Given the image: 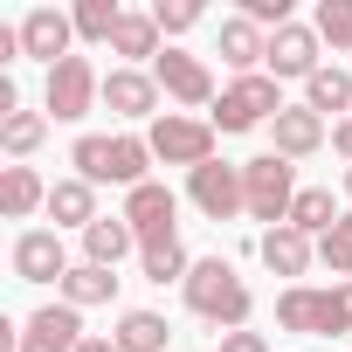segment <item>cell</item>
<instances>
[{"mask_svg":"<svg viewBox=\"0 0 352 352\" xmlns=\"http://www.w3.org/2000/svg\"><path fill=\"white\" fill-rule=\"evenodd\" d=\"M318 42H331V49H352V0H318Z\"/></svg>","mask_w":352,"mask_h":352,"instance_id":"obj_32","label":"cell"},{"mask_svg":"<svg viewBox=\"0 0 352 352\" xmlns=\"http://www.w3.org/2000/svg\"><path fill=\"white\" fill-rule=\"evenodd\" d=\"M118 21H124L118 0H83V8H76V35H83V42H111Z\"/></svg>","mask_w":352,"mask_h":352,"instance_id":"obj_30","label":"cell"},{"mask_svg":"<svg viewBox=\"0 0 352 352\" xmlns=\"http://www.w3.org/2000/svg\"><path fill=\"white\" fill-rule=\"evenodd\" d=\"M270 138H276V159H311L331 131H324V118L311 104H283V118L270 124Z\"/></svg>","mask_w":352,"mask_h":352,"instance_id":"obj_14","label":"cell"},{"mask_svg":"<svg viewBox=\"0 0 352 352\" xmlns=\"http://www.w3.org/2000/svg\"><path fill=\"white\" fill-rule=\"evenodd\" d=\"M173 214H180V201H173L159 180H145V187H131V194H124V221H131L138 249H152V242H173Z\"/></svg>","mask_w":352,"mask_h":352,"instance_id":"obj_11","label":"cell"},{"mask_svg":"<svg viewBox=\"0 0 352 352\" xmlns=\"http://www.w3.org/2000/svg\"><path fill=\"white\" fill-rule=\"evenodd\" d=\"M111 297H118V270L76 263V270L63 276V304H76V311H90V304H111Z\"/></svg>","mask_w":352,"mask_h":352,"instance_id":"obj_21","label":"cell"},{"mask_svg":"<svg viewBox=\"0 0 352 352\" xmlns=\"http://www.w3.org/2000/svg\"><path fill=\"white\" fill-rule=\"evenodd\" d=\"M166 338H173V324L159 311H124L118 318V352H166Z\"/></svg>","mask_w":352,"mask_h":352,"instance_id":"obj_22","label":"cell"},{"mask_svg":"<svg viewBox=\"0 0 352 352\" xmlns=\"http://www.w3.org/2000/svg\"><path fill=\"white\" fill-rule=\"evenodd\" d=\"M69 42H76V14H63V8H28L21 14V49L35 56V63H63L69 56Z\"/></svg>","mask_w":352,"mask_h":352,"instance_id":"obj_12","label":"cell"},{"mask_svg":"<svg viewBox=\"0 0 352 352\" xmlns=\"http://www.w3.org/2000/svg\"><path fill=\"white\" fill-rule=\"evenodd\" d=\"M214 124L208 118H187V111H166V118H152V131H145V145H152V159H166V166H208L214 159Z\"/></svg>","mask_w":352,"mask_h":352,"instance_id":"obj_5","label":"cell"},{"mask_svg":"<svg viewBox=\"0 0 352 352\" xmlns=\"http://www.w3.org/2000/svg\"><path fill=\"white\" fill-rule=\"evenodd\" d=\"M138 263H145V283H187V276H194V263H187L180 235H173V242H152V249H138Z\"/></svg>","mask_w":352,"mask_h":352,"instance_id":"obj_26","label":"cell"},{"mask_svg":"<svg viewBox=\"0 0 352 352\" xmlns=\"http://www.w3.org/2000/svg\"><path fill=\"white\" fill-rule=\"evenodd\" d=\"M76 345H83V311L76 304H42L14 331V352H76Z\"/></svg>","mask_w":352,"mask_h":352,"instance_id":"obj_8","label":"cell"},{"mask_svg":"<svg viewBox=\"0 0 352 352\" xmlns=\"http://www.w3.org/2000/svg\"><path fill=\"white\" fill-rule=\"evenodd\" d=\"M35 208H49V187L35 166H0V214L8 221H28Z\"/></svg>","mask_w":352,"mask_h":352,"instance_id":"obj_19","label":"cell"},{"mask_svg":"<svg viewBox=\"0 0 352 352\" xmlns=\"http://www.w3.org/2000/svg\"><path fill=\"white\" fill-rule=\"evenodd\" d=\"M76 263H69V249H63V228H28L21 242H14V276L21 283H63Z\"/></svg>","mask_w":352,"mask_h":352,"instance_id":"obj_9","label":"cell"},{"mask_svg":"<svg viewBox=\"0 0 352 352\" xmlns=\"http://www.w3.org/2000/svg\"><path fill=\"white\" fill-rule=\"evenodd\" d=\"M180 290H187V311H194L201 324H214V331H242V324H249V311H256L249 283H242V276H235V263H221V256L194 263V276H187Z\"/></svg>","mask_w":352,"mask_h":352,"instance_id":"obj_1","label":"cell"},{"mask_svg":"<svg viewBox=\"0 0 352 352\" xmlns=\"http://www.w3.org/2000/svg\"><path fill=\"white\" fill-rule=\"evenodd\" d=\"M290 201H297V166L276 159V152H256V159L242 166V208H249L256 221L283 228V221H290Z\"/></svg>","mask_w":352,"mask_h":352,"instance_id":"obj_4","label":"cell"},{"mask_svg":"<svg viewBox=\"0 0 352 352\" xmlns=\"http://www.w3.org/2000/svg\"><path fill=\"white\" fill-rule=\"evenodd\" d=\"M76 352H118V338H83Z\"/></svg>","mask_w":352,"mask_h":352,"instance_id":"obj_37","label":"cell"},{"mask_svg":"<svg viewBox=\"0 0 352 352\" xmlns=\"http://www.w3.org/2000/svg\"><path fill=\"white\" fill-rule=\"evenodd\" d=\"M111 49H118V56H152V63H159V21H152V14H124L118 35H111Z\"/></svg>","mask_w":352,"mask_h":352,"instance_id":"obj_29","label":"cell"},{"mask_svg":"<svg viewBox=\"0 0 352 352\" xmlns=\"http://www.w3.org/2000/svg\"><path fill=\"white\" fill-rule=\"evenodd\" d=\"M104 97V83H97V69H90V56H63L56 69H49V90H42V111H56L63 124H76V118H90V104Z\"/></svg>","mask_w":352,"mask_h":352,"instance_id":"obj_6","label":"cell"},{"mask_svg":"<svg viewBox=\"0 0 352 352\" xmlns=\"http://www.w3.org/2000/svg\"><path fill=\"white\" fill-rule=\"evenodd\" d=\"M331 152H338V159H352V118H338V124H331Z\"/></svg>","mask_w":352,"mask_h":352,"instance_id":"obj_36","label":"cell"},{"mask_svg":"<svg viewBox=\"0 0 352 352\" xmlns=\"http://www.w3.org/2000/svg\"><path fill=\"white\" fill-rule=\"evenodd\" d=\"M324 63H318V28H304V21H290V28H276L270 35V76H318Z\"/></svg>","mask_w":352,"mask_h":352,"instance_id":"obj_13","label":"cell"},{"mask_svg":"<svg viewBox=\"0 0 352 352\" xmlns=\"http://www.w3.org/2000/svg\"><path fill=\"white\" fill-rule=\"evenodd\" d=\"M221 63H228L235 76H263V63H270V35H263L249 14L221 21Z\"/></svg>","mask_w":352,"mask_h":352,"instance_id":"obj_15","label":"cell"},{"mask_svg":"<svg viewBox=\"0 0 352 352\" xmlns=\"http://www.w3.org/2000/svg\"><path fill=\"white\" fill-rule=\"evenodd\" d=\"M318 263H324L331 276H345V283H352V214H338V228H331V235H318Z\"/></svg>","mask_w":352,"mask_h":352,"instance_id":"obj_31","label":"cell"},{"mask_svg":"<svg viewBox=\"0 0 352 352\" xmlns=\"http://www.w3.org/2000/svg\"><path fill=\"white\" fill-rule=\"evenodd\" d=\"M131 249H138V235H131L124 214H97V221L83 228V263H97V270H118Z\"/></svg>","mask_w":352,"mask_h":352,"instance_id":"obj_17","label":"cell"},{"mask_svg":"<svg viewBox=\"0 0 352 352\" xmlns=\"http://www.w3.org/2000/svg\"><path fill=\"white\" fill-rule=\"evenodd\" d=\"M276 324H283V331H304V338H338V331H352V283H331V290L290 283V290L276 297Z\"/></svg>","mask_w":352,"mask_h":352,"instance_id":"obj_2","label":"cell"},{"mask_svg":"<svg viewBox=\"0 0 352 352\" xmlns=\"http://www.w3.org/2000/svg\"><path fill=\"white\" fill-rule=\"evenodd\" d=\"M69 166H76V180H90V187H104V180H111V138H97V131H83V138L69 145Z\"/></svg>","mask_w":352,"mask_h":352,"instance_id":"obj_28","label":"cell"},{"mask_svg":"<svg viewBox=\"0 0 352 352\" xmlns=\"http://www.w3.org/2000/svg\"><path fill=\"white\" fill-rule=\"evenodd\" d=\"M145 166H152V145L145 138H131V131H118L111 138V187H145Z\"/></svg>","mask_w":352,"mask_h":352,"instance_id":"obj_23","label":"cell"},{"mask_svg":"<svg viewBox=\"0 0 352 352\" xmlns=\"http://www.w3.org/2000/svg\"><path fill=\"white\" fill-rule=\"evenodd\" d=\"M221 352H270L263 331H221Z\"/></svg>","mask_w":352,"mask_h":352,"instance_id":"obj_35","label":"cell"},{"mask_svg":"<svg viewBox=\"0 0 352 352\" xmlns=\"http://www.w3.org/2000/svg\"><path fill=\"white\" fill-rule=\"evenodd\" d=\"M104 104L118 118H152L159 111V76L152 69H111L104 76Z\"/></svg>","mask_w":352,"mask_h":352,"instance_id":"obj_16","label":"cell"},{"mask_svg":"<svg viewBox=\"0 0 352 352\" xmlns=\"http://www.w3.org/2000/svg\"><path fill=\"white\" fill-rule=\"evenodd\" d=\"M187 194H194V208H201L208 221H235V214H249V208H242V166H221V159L194 166V173H187Z\"/></svg>","mask_w":352,"mask_h":352,"instance_id":"obj_7","label":"cell"},{"mask_svg":"<svg viewBox=\"0 0 352 352\" xmlns=\"http://www.w3.org/2000/svg\"><path fill=\"white\" fill-rule=\"evenodd\" d=\"M152 76H159V90L173 97V104H214V76H208V63L201 56H187V49H159V63H152Z\"/></svg>","mask_w":352,"mask_h":352,"instance_id":"obj_10","label":"cell"},{"mask_svg":"<svg viewBox=\"0 0 352 352\" xmlns=\"http://www.w3.org/2000/svg\"><path fill=\"white\" fill-rule=\"evenodd\" d=\"M290 228H304L311 242H318V235H331V228H338L331 194H324V187H297V201H290Z\"/></svg>","mask_w":352,"mask_h":352,"instance_id":"obj_24","label":"cell"},{"mask_svg":"<svg viewBox=\"0 0 352 352\" xmlns=\"http://www.w3.org/2000/svg\"><path fill=\"white\" fill-rule=\"evenodd\" d=\"M242 14H249L256 28L276 35V28H290V0H242Z\"/></svg>","mask_w":352,"mask_h":352,"instance_id":"obj_34","label":"cell"},{"mask_svg":"<svg viewBox=\"0 0 352 352\" xmlns=\"http://www.w3.org/2000/svg\"><path fill=\"white\" fill-rule=\"evenodd\" d=\"M304 104H311L318 118H324V111H352V76H345L338 63H324V69L304 83Z\"/></svg>","mask_w":352,"mask_h":352,"instance_id":"obj_25","label":"cell"},{"mask_svg":"<svg viewBox=\"0 0 352 352\" xmlns=\"http://www.w3.org/2000/svg\"><path fill=\"white\" fill-rule=\"evenodd\" d=\"M345 194H352V166H345Z\"/></svg>","mask_w":352,"mask_h":352,"instance_id":"obj_38","label":"cell"},{"mask_svg":"<svg viewBox=\"0 0 352 352\" xmlns=\"http://www.w3.org/2000/svg\"><path fill=\"white\" fill-rule=\"evenodd\" d=\"M42 138H49V118H42V111H14V118H0V152H8V159H28Z\"/></svg>","mask_w":352,"mask_h":352,"instance_id":"obj_27","label":"cell"},{"mask_svg":"<svg viewBox=\"0 0 352 352\" xmlns=\"http://www.w3.org/2000/svg\"><path fill=\"white\" fill-rule=\"evenodd\" d=\"M49 221L56 228H90L97 221V187L90 180H56L49 187Z\"/></svg>","mask_w":352,"mask_h":352,"instance_id":"obj_20","label":"cell"},{"mask_svg":"<svg viewBox=\"0 0 352 352\" xmlns=\"http://www.w3.org/2000/svg\"><path fill=\"white\" fill-rule=\"evenodd\" d=\"M256 249H263V263H270L276 276H304V270H311V256H318V242H311L304 228H290V221H283V228H263V242H256Z\"/></svg>","mask_w":352,"mask_h":352,"instance_id":"obj_18","label":"cell"},{"mask_svg":"<svg viewBox=\"0 0 352 352\" xmlns=\"http://www.w3.org/2000/svg\"><path fill=\"white\" fill-rule=\"evenodd\" d=\"M276 118H283L276 76H235V83L214 97V111H208V124H214L221 138H235V131H256V124H276Z\"/></svg>","mask_w":352,"mask_h":352,"instance_id":"obj_3","label":"cell"},{"mask_svg":"<svg viewBox=\"0 0 352 352\" xmlns=\"http://www.w3.org/2000/svg\"><path fill=\"white\" fill-rule=\"evenodd\" d=\"M152 21H159V35H187V28L201 21V0H159Z\"/></svg>","mask_w":352,"mask_h":352,"instance_id":"obj_33","label":"cell"}]
</instances>
